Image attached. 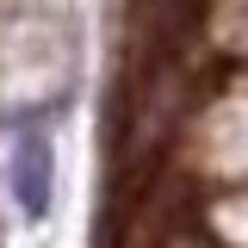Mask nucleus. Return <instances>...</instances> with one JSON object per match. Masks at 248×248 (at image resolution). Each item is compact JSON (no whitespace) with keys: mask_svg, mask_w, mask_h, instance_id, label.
Returning a JSON list of instances; mask_svg holds the SVG:
<instances>
[{"mask_svg":"<svg viewBox=\"0 0 248 248\" xmlns=\"http://www.w3.org/2000/svg\"><path fill=\"white\" fill-rule=\"evenodd\" d=\"M13 192L31 217L50 199V137H44V124H19V137H13Z\"/></svg>","mask_w":248,"mask_h":248,"instance_id":"obj_1","label":"nucleus"}]
</instances>
